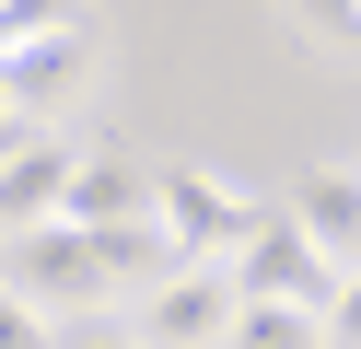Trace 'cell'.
Instances as JSON below:
<instances>
[{
  "label": "cell",
  "instance_id": "5",
  "mask_svg": "<svg viewBox=\"0 0 361 349\" xmlns=\"http://www.w3.org/2000/svg\"><path fill=\"white\" fill-rule=\"evenodd\" d=\"M94 82H105V35H94V23H59V35H35V47L0 59V105L35 116V128H47L71 93H94Z\"/></svg>",
  "mask_w": 361,
  "mask_h": 349
},
{
  "label": "cell",
  "instance_id": "12",
  "mask_svg": "<svg viewBox=\"0 0 361 349\" xmlns=\"http://www.w3.org/2000/svg\"><path fill=\"white\" fill-rule=\"evenodd\" d=\"M59 23H82L71 0H0V59H12V47H35V35H59Z\"/></svg>",
  "mask_w": 361,
  "mask_h": 349
},
{
  "label": "cell",
  "instance_id": "8",
  "mask_svg": "<svg viewBox=\"0 0 361 349\" xmlns=\"http://www.w3.org/2000/svg\"><path fill=\"white\" fill-rule=\"evenodd\" d=\"M291 221L314 233V256H326V268H361V163H314L303 198H291Z\"/></svg>",
  "mask_w": 361,
  "mask_h": 349
},
{
  "label": "cell",
  "instance_id": "2",
  "mask_svg": "<svg viewBox=\"0 0 361 349\" xmlns=\"http://www.w3.org/2000/svg\"><path fill=\"white\" fill-rule=\"evenodd\" d=\"M245 221H257V198H245L221 163H164V175H152V233H164L175 268H187V256H233Z\"/></svg>",
  "mask_w": 361,
  "mask_h": 349
},
{
  "label": "cell",
  "instance_id": "14",
  "mask_svg": "<svg viewBox=\"0 0 361 349\" xmlns=\"http://www.w3.org/2000/svg\"><path fill=\"white\" fill-rule=\"evenodd\" d=\"M82 349H140V338H128V326H117V338H82Z\"/></svg>",
  "mask_w": 361,
  "mask_h": 349
},
{
  "label": "cell",
  "instance_id": "9",
  "mask_svg": "<svg viewBox=\"0 0 361 349\" xmlns=\"http://www.w3.org/2000/svg\"><path fill=\"white\" fill-rule=\"evenodd\" d=\"M221 349H326V314L314 302H233V338Z\"/></svg>",
  "mask_w": 361,
  "mask_h": 349
},
{
  "label": "cell",
  "instance_id": "1",
  "mask_svg": "<svg viewBox=\"0 0 361 349\" xmlns=\"http://www.w3.org/2000/svg\"><path fill=\"white\" fill-rule=\"evenodd\" d=\"M175 256H164V233L152 221H117V233H94V221H35L24 245H12V279H24L47 314H94V302H128V291H152Z\"/></svg>",
  "mask_w": 361,
  "mask_h": 349
},
{
  "label": "cell",
  "instance_id": "13",
  "mask_svg": "<svg viewBox=\"0 0 361 349\" xmlns=\"http://www.w3.org/2000/svg\"><path fill=\"white\" fill-rule=\"evenodd\" d=\"M326 349H361V268H338L326 291Z\"/></svg>",
  "mask_w": 361,
  "mask_h": 349
},
{
  "label": "cell",
  "instance_id": "15",
  "mask_svg": "<svg viewBox=\"0 0 361 349\" xmlns=\"http://www.w3.org/2000/svg\"><path fill=\"white\" fill-rule=\"evenodd\" d=\"M0 279H12V245H0Z\"/></svg>",
  "mask_w": 361,
  "mask_h": 349
},
{
  "label": "cell",
  "instance_id": "7",
  "mask_svg": "<svg viewBox=\"0 0 361 349\" xmlns=\"http://www.w3.org/2000/svg\"><path fill=\"white\" fill-rule=\"evenodd\" d=\"M59 186H71V140L35 128L24 152H0V245H24L35 221H59Z\"/></svg>",
  "mask_w": 361,
  "mask_h": 349
},
{
  "label": "cell",
  "instance_id": "3",
  "mask_svg": "<svg viewBox=\"0 0 361 349\" xmlns=\"http://www.w3.org/2000/svg\"><path fill=\"white\" fill-rule=\"evenodd\" d=\"M221 279H233V302H314V314H326V291H338V268L314 256V233L291 221V209H257L245 245L221 256Z\"/></svg>",
  "mask_w": 361,
  "mask_h": 349
},
{
  "label": "cell",
  "instance_id": "4",
  "mask_svg": "<svg viewBox=\"0 0 361 349\" xmlns=\"http://www.w3.org/2000/svg\"><path fill=\"white\" fill-rule=\"evenodd\" d=\"M128 338H140V349H221V338H233V279H221V256L164 268L140 302H128Z\"/></svg>",
  "mask_w": 361,
  "mask_h": 349
},
{
  "label": "cell",
  "instance_id": "6",
  "mask_svg": "<svg viewBox=\"0 0 361 349\" xmlns=\"http://www.w3.org/2000/svg\"><path fill=\"white\" fill-rule=\"evenodd\" d=\"M59 221H94V233H117V221H152V163H128V152H71Z\"/></svg>",
  "mask_w": 361,
  "mask_h": 349
},
{
  "label": "cell",
  "instance_id": "10",
  "mask_svg": "<svg viewBox=\"0 0 361 349\" xmlns=\"http://www.w3.org/2000/svg\"><path fill=\"white\" fill-rule=\"evenodd\" d=\"M0 349H59V314L24 291V279H0Z\"/></svg>",
  "mask_w": 361,
  "mask_h": 349
},
{
  "label": "cell",
  "instance_id": "11",
  "mask_svg": "<svg viewBox=\"0 0 361 349\" xmlns=\"http://www.w3.org/2000/svg\"><path fill=\"white\" fill-rule=\"evenodd\" d=\"M291 23L314 47H338V59H361V0H291Z\"/></svg>",
  "mask_w": 361,
  "mask_h": 349
}]
</instances>
